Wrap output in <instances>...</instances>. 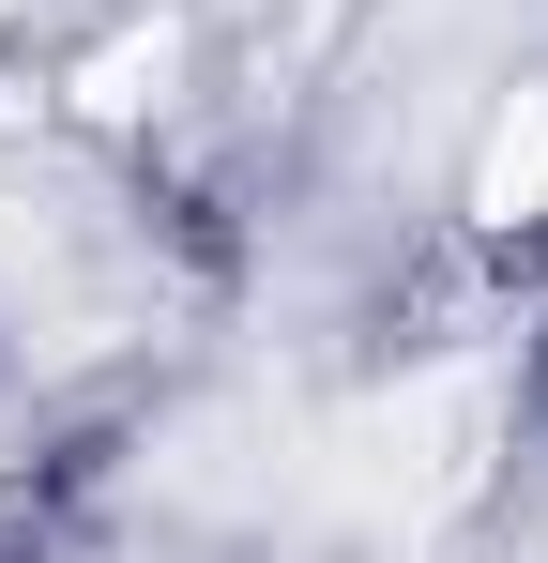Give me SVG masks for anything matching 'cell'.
<instances>
[{"instance_id": "6da1fadb", "label": "cell", "mask_w": 548, "mask_h": 563, "mask_svg": "<svg viewBox=\"0 0 548 563\" xmlns=\"http://www.w3.org/2000/svg\"><path fill=\"white\" fill-rule=\"evenodd\" d=\"M518 396H534V427H548V320H534V366H518Z\"/></svg>"}]
</instances>
